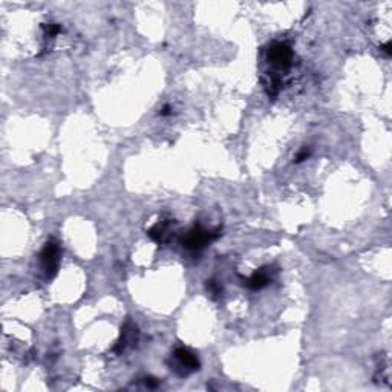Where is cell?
<instances>
[{
    "label": "cell",
    "instance_id": "obj_10",
    "mask_svg": "<svg viewBox=\"0 0 392 392\" xmlns=\"http://www.w3.org/2000/svg\"><path fill=\"white\" fill-rule=\"evenodd\" d=\"M308 156H310V150L304 149V150H300V152L298 154V156H296V160H294V162H302V161L306 160Z\"/></svg>",
    "mask_w": 392,
    "mask_h": 392
},
{
    "label": "cell",
    "instance_id": "obj_13",
    "mask_svg": "<svg viewBox=\"0 0 392 392\" xmlns=\"http://www.w3.org/2000/svg\"><path fill=\"white\" fill-rule=\"evenodd\" d=\"M170 114V106H164L161 110V115H168Z\"/></svg>",
    "mask_w": 392,
    "mask_h": 392
},
{
    "label": "cell",
    "instance_id": "obj_3",
    "mask_svg": "<svg viewBox=\"0 0 392 392\" xmlns=\"http://www.w3.org/2000/svg\"><path fill=\"white\" fill-rule=\"evenodd\" d=\"M292 51L286 43H274L268 49V62L278 69H285L291 64Z\"/></svg>",
    "mask_w": 392,
    "mask_h": 392
},
{
    "label": "cell",
    "instance_id": "obj_6",
    "mask_svg": "<svg viewBox=\"0 0 392 392\" xmlns=\"http://www.w3.org/2000/svg\"><path fill=\"white\" fill-rule=\"evenodd\" d=\"M270 280H272V278H270L268 272H265V270H259V272H256V273L247 280V285H248L252 290H260V288L266 286Z\"/></svg>",
    "mask_w": 392,
    "mask_h": 392
},
{
    "label": "cell",
    "instance_id": "obj_7",
    "mask_svg": "<svg viewBox=\"0 0 392 392\" xmlns=\"http://www.w3.org/2000/svg\"><path fill=\"white\" fill-rule=\"evenodd\" d=\"M168 222H158L155 227H152L150 230H149V236L152 238V239H155L156 242H164L166 239H167V236H168Z\"/></svg>",
    "mask_w": 392,
    "mask_h": 392
},
{
    "label": "cell",
    "instance_id": "obj_12",
    "mask_svg": "<svg viewBox=\"0 0 392 392\" xmlns=\"http://www.w3.org/2000/svg\"><path fill=\"white\" fill-rule=\"evenodd\" d=\"M382 49H383V51H384V52L389 56V54H390V43L388 42L386 44H383V46H382Z\"/></svg>",
    "mask_w": 392,
    "mask_h": 392
},
{
    "label": "cell",
    "instance_id": "obj_2",
    "mask_svg": "<svg viewBox=\"0 0 392 392\" xmlns=\"http://www.w3.org/2000/svg\"><path fill=\"white\" fill-rule=\"evenodd\" d=\"M42 266L46 278H54L60 264V247L56 240H49L42 252Z\"/></svg>",
    "mask_w": 392,
    "mask_h": 392
},
{
    "label": "cell",
    "instance_id": "obj_4",
    "mask_svg": "<svg viewBox=\"0 0 392 392\" xmlns=\"http://www.w3.org/2000/svg\"><path fill=\"white\" fill-rule=\"evenodd\" d=\"M136 337H138V330H136V326H135L130 320H128L126 325L122 326V330H121V337H120V340L116 342V345H115L114 351H115V352H122V351H124V348L129 345V343H135V342H136Z\"/></svg>",
    "mask_w": 392,
    "mask_h": 392
},
{
    "label": "cell",
    "instance_id": "obj_11",
    "mask_svg": "<svg viewBox=\"0 0 392 392\" xmlns=\"http://www.w3.org/2000/svg\"><path fill=\"white\" fill-rule=\"evenodd\" d=\"M146 386H147V388H156V386H158V380H156V378H152V377L146 378Z\"/></svg>",
    "mask_w": 392,
    "mask_h": 392
},
{
    "label": "cell",
    "instance_id": "obj_9",
    "mask_svg": "<svg viewBox=\"0 0 392 392\" xmlns=\"http://www.w3.org/2000/svg\"><path fill=\"white\" fill-rule=\"evenodd\" d=\"M44 31L49 34V36H56L62 31V28L58 26V24H46L44 26Z\"/></svg>",
    "mask_w": 392,
    "mask_h": 392
},
{
    "label": "cell",
    "instance_id": "obj_1",
    "mask_svg": "<svg viewBox=\"0 0 392 392\" xmlns=\"http://www.w3.org/2000/svg\"><path fill=\"white\" fill-rule=\"evenodd\" d=\"M219 234H220L219 230L218 232H206L200 226H194L182 238V245L186 248H188V250H201L202 247H206L208 242L214 240Z\"/></svg>",
    "mask_w": 392,
    "mask_h": 392
},
{
    "label": "cell",
    "instance_id": "obj_8",
    "mask_svg": "<svg viewBox=\"0 0 392 392\" xmlns=\"http://www.w3.org/2000/svg\"><path fill=\"white\" fill-rule=\"evenodd\" d=\"M207 288H208V291H210L212 294H214V296H219V294L222 292V290H220V286H219L214 280H210V282L207 284Z\"/></svg>",
    "mask_w": 392,
    "mask_h": 392
},
{
    "label": "cell",
    "instance_id": "obj_5",
    "mask_svg": "<svg viewBox=\"0 0 392 392\" xmlns=\"http://www.w3.org/2000/svg\"><path fill=\"white\" fill-rule=\"evenodd\" d=\"M175 357L180 360V363L187 368L190 371H198L200 370V360L196 358V356H193L188 350L186 348H176L175 350Z\"/></svg>",
    "mask_w": 392,
    "mask_h": 392
}]
</instances>
